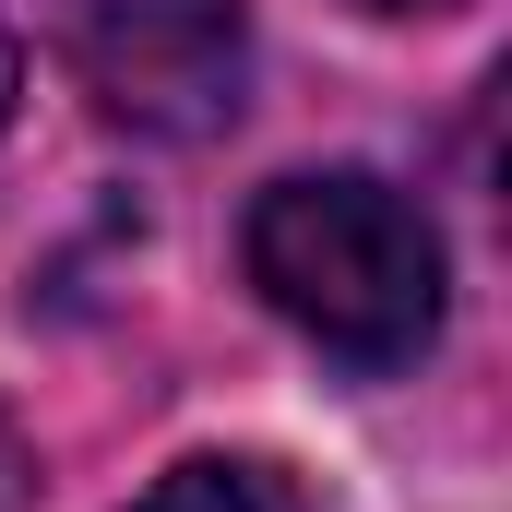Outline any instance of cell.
I'll return each instance as SVG.
<instances>
[{
    "mask_svg": "<svg viewBox=\"0 0 512 512\" xmlns=\"http://www.w3.org/2000/svg\"><path fill=\"white\" fill-rule=\"evenodd\" d=\"M251 286L346 370H405L441 334V227L370 179V167H322V179H274L239 227Z\"/></svg>",
    "mask_w": 512,
    "mask_h": 512,
    "instance_id": "6da1fadb",
    "label": "cell"
},
{
    "mask_svg": "<svg viewBox=\"0 0 512 512\" xmlns=\"http://www.w3.org/2000/svg\"><path fill=\"white\" fill-rule=\"evenodd\" d=\"M12 84H24V48H12V12H0V120H12Z\"/></svg>",
    "mask_w": 512,
    "mask_h": 512,
    "instance_id": "5b68a950",
    "label": "cell"
},
{
    "mask_svg": "<svg viewBox=\"0 0 512 512\" xmlns=\"http://www.w3.org/2000/svg\"><path fill=\"white\" fill-rule=\"evenodd\" d=\"M358 12H453V0H358Z\"/></svg>",
    "mask_w": 512,
    "mask_h": 512,
    "instance_id": "8992f818",
    "label": "cell"
},
{
    "mask_svg": "<svg viewBox=\"0 0 512 512\" xmlns=\"http://www.w3.org/2000/svg\"><path fill=\"white\" fill-rule=\"evenodd\" d=\"M60 48L120 131L203 143L251 96V12L239 0H60Z\"/></svg>",
    "mask_w": 512,
    "mask_h": 512,
    "instance_id": "7a4b0ae2",
    "label": "cell"
},
{
    "mask_svg": "<svg viewBox=\"0 0 512 512\" xmlns=\"http://www.w3.org/2000/svg\"><path fill=\"white\" fill-rule=\"evenodd\" d=\"M131 512H298V489H286L274 465H227V453H203V465L155 477Z\"/></svg>",
    "mask_w": 512,
    "mask_h": 512,
    "instance_id": "3957f363",
    "label": "cell"
},
{
    "mask_svg": "<svg viewBox=\"0 0 512 512\" xmlns=\"http://www.w3.org/2000/svg\"><path fill=\"white\" fill-rule=\"evenodd\" d=\"M36 501V453H24V429L0 417V512H24Z\"/></svg>",
    "mask_w": 512,
    "mask_h": 512,
    "instance_id": "277c9868",
    "label": "cell"
}]
</instances>
